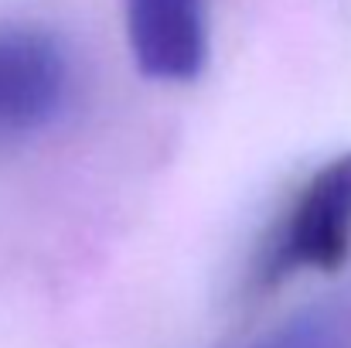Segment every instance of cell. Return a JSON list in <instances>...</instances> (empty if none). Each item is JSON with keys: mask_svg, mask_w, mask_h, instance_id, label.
Here are the masks:
<instances>
[{"mask_svg": "<svg viewBox=\"0 0 351 348\" xmlns=\"http://www.w3.org/2000/svg\"><path fill=\"white\" fill-rule=\"evenodd\" d=\"M72 65L65 45L27 24L0 27V140L51 126L69 106Z\"/></svg>", "mask_w": 351, "mask_h": 348, "instance_id": "cell-2", "label": "cell"}, {"mask_svg": "<svg viewBox=\"0 0 351 348\" xmlns=\"http://www.w3.org/2000/svg\"><path fill=\"white\" fill-rule=\"evenodd\" d=\"M252 348H341V321L324 311H311L280 325Z\"/></svg>", "mask_w": 351, "mask_h": 348, "instance_id": "cell-4", "label": "cell"}, {"mask_svg": "<svg viewBox=\"0 0 351 348\" xmlns=\"http://www.w3.org/2000/svg\"><path fill=\"white\" fill-rule=\"evenodd\" d=\"M351 249V150L328 161L293 195L252 263V287L269 290L300 273H331Z\"/></svg>", "mask_w": 351, "mask_h": 348, "instance_id": "cell-1", "label": "cell"}, {"mask_svg": "<svg viewBox=\"0 0 351 348\" xmlns=\"http://www.w3.org/2000/svg\"><path fill=\"white\" fill-rule=\"evenodd\" d=\"M136 69L157 82H191L208 62V0H123Z\"/></svg>", "mask_w": 351, "mask_h": 348, "instance_id": "cell-3", "label": "cell"}]
</instances>
